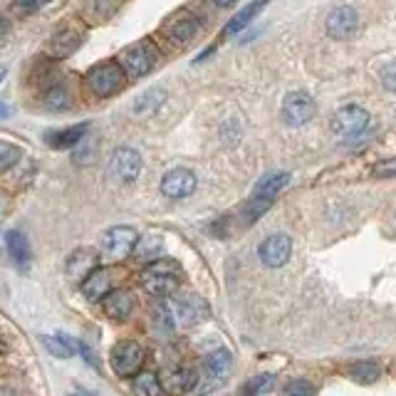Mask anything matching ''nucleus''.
Returning <instances> with one entry per match:
<instances>
[{
  "label": "nucleus",
  "mask_w": 396,
  "mask_h": 396,
  "mask_svg": "<svg viewBox=\"0 0 396 396\" xmlns=\"http://www.w3.org/2000/svg\"><path fill=\"white\" fill-rule=\"evenodd\" d=\"M183 270L176 260L171 258H157V260L146 263L144 272H141V285L149 295L154 297H171L178 292Z\"/></svg>",
  "instance_id": "nucleus-1"
},
{
  "label": "nucleus",
  "mask_w": 396,
  "mask_h": 396,
  "mask_svg": "<svg viewBox=\"0 0 396 396\" xmlns=\"http://www.w3.org/2000/svg\"><path fill=\"white\" fill-rule=\"evenodd\" d=\"M159 62V47L152 40H141L134 42L131 47H126L124 55H121V70H124L129 77H144L149 74Z\"/></svg>",
  "instance_id": "nucleus-2"
},
{
  "label": "nucleus",
  "mask_w": 396,
  "mask_h": 396,
  "mask_svg": "<svg viewBox=\"0 0 396 396\" xmlns=\"http://www.w3.org/2000/svg\"><path fill=\"white\" fill-rule=\"evenodd\" d=\"M124 82H126V74L121 70V65L117 62H102L87 72V87L97 97H112V94L121 92Z\"/></svg>",
  "instance_id": "nucleus-3"
},
{
  "label": "nucleus",
  "mask_w": 396,
  "mask_h": 396,
  "mask_svg": "<svg viewBox=\"0 0 396 396\" xmlns=\"http://www.w3.org/2000/svg\"><path fill=\"white\" fill-rule=\"evenodd\" d=\"M136 240H139V233L131 225H114L102 238V256L110 263H121L134 253Z\"/></svg>",
  "instance_id": "nucleus-4"
},
{
  "label": "nucleus",
  "mask_w": 396,
  "mask_h": 396,
  "mask_svg": "<svg viewBox=\"0 0 396 396\" xmlns=\"http://www.w3.org/2000/svg\"><path fill=\"white\" fill-rule=\"evenodd\" d=\"M110 364L117 376H134L144 367V347L134 339H124L117 342L114 350L110 355Z\"/></svg>",
  "instance_id": "nucleus-5"
},
{
  "label": "nucleus",
  "mask_w": 396,
  "mask_h": 396,
  "mask_svg": "<svg viewBox=\"0 0 396 396\" xmlns=\"http://www.w3.org/2000/svg\"><path fill=\"white\" fill-rule=\"evenodd\" d=\"M367 126H369V112L362 110V107H357V105L337 110L332 117V121H329V129H332L337 136H344V139L359 136L362 131H367Z\"/></svg>",
  "instance_id": "nucleus-6"
},
{
  "label": "nucleus",
  "mask_w": 396,
  "mask_h": 396,
  "mask_svg": "<svg viewBox=\"0 0 396 396\" xmlns=\"http://www.w3.org/2000/svg\"><path fill=\"white\" fill-rule=\"evenodd\" d=\"M230 369H233V355L228 350H216L206 357L204 364V379H201V394H209V391L218 389L225 379H228Z\"/></svg>",
  "instance_id": "nucleus-7"
},
{
  "label": "nucleus",
  "mask_w": 396,
  "mask_h": 396,
  "mask_svg": "<svg viewBox=\"0 0 396 396\" xmlns=\"http://www.w3.org/2000/svg\"><path fill=\"white\" fill-rule=\"evenodd\" d=\"M173 295H176V292H173ZM171 312L181 324L193 327V324L204 322V319L209 317V305L198 295H193V292H183V295H176L171 300Z\"/></svg>",
  "instance_id": "nucleus-8"
},
{
  "label": "nucleus",
  "mask_w": 396,
  "mask_h": 396,
  "mask_svg": "<svg viewBox=\"0 0 396 396\" xmlns=\"http://www.w3.org/2000/svg\"><path fill=\"white\" fill-rule=\"evenodd\" d=\"M317 107H315V99L305 92H290L282 102V119L290 126H303L308 124L315 117Z\"/></svg>",
  "instance_id": "nucleus-9"
},
{
  "label": "nucleus",
  "mask_w": 396,
  "mask_h": 396,
  "mask_svg": "<svg viewBox=\"0 0 396 396\" xmlns=\"http://www.w3.org/2000/svg\"><path fill=\"white\" fill-rule=\"evenodd\" d=\"M159 381H161V391L169 396H183L191 394L198 386V374L191 369V367H169L159 374Z\"/></svg>",
  "instance_id": "nucleus-10"
},
{
  "label": "nucleus",
  "mask_w": 396,
  "mask_h": 396,
  "mask_svg": "<svg viewBox=\"0 0 396 396\" xmlns=\"http://www.w3.org/2000/svg\"><path fill=\"white\" fill-rule=\"evenodd\" d=\"M258 256L265 268H282L292 256V240L285 233H272L258 248Z\"/></svg>",
  "instance_id": "nucleus-11"
},
{
  "label": "nucleus",
  "mask_w": 396,
  "mask_h": 396,
  "mask_svg": "<svg viewBox=\"0 0 396 396\" xmlns=\"http://www.w3.org/2000/svg\"><path fill=\"white\" fill-rule=\"evenodd\" d=\"M357 25H359V15L352 6H339L334 8L332 13L327 15V35L334 37V40H347L357 32Z\"/></svg>",
  "instance_id": "nucleus-12"
},
{
  "label": "nucleus",
  "mask_w": 396,
  "mask_h": 396,
  "mask_svg": "<svg viewBox=\"0 0 396 396\" xmlns=\"http://www.w3.org/2000/svg\"><path fill=\"white\" fill-rule=\"evenodd\" d=\"M110 173L117 178V181H134L136 176L141 173V157L139 152H134V149H129V146H121V149H117L114 154H112L110 159Z\"/></svg>",
  "instance_id": "nucleus-13"
},
{
  "label": "nucleus",
  "mask_w": 396,
  "mask_h": 396,
  "mask_svg": "<svg viewBox=\"0 0 396 396\" xmlns=\"http://www.w3.org/2000/svg\"><path fill=\"white\" fill-rule=\"evenodd\" d=\"M82 40H84V35H82L79 27L65 25V27H60L53 37H50V42H47V55H50V58H58V60L70 58V55L79 50Z\"/></svg>",
  "instance_id": "nucleus-14"
},
{
  "label": "nucleus",
  "mask_w": 396,
  "mask_h": 396,
  "mask_svg": "<svg viewBox=\"0 0 396 396\" xmlns=\"http://www.w3.org/2000/svg\"><path fill=\"white\" fill-rule=\"evenodd\" d=\"M117 272L112 268H94L87 277L82 280V292L87 300L92 303H99V300H105L112 290H114V280H117Z\"/></svg>",
  "instance_id": "nucleus-15"
},
{
  "label": "nucleus",
  "mask_w": 396,
  "mask_h": 396,
  "mask_svg": "<svg viewBox=\"0 0 396 396\" xmlns=\"http://www.w3.org/2000/svg\"><path fill=\"white\" fill-rule=\"evenodd\" d=\"M198 27H201V22L196 15H191L188 11H178L166 20V35L176 45H186L198 35Z\"/></svg>",
  "instance_id": "nucleus-16"
},
{
  "label": "nucleus",
  "mask_w": 396,
  "mask_h": 396,
  "mask_svg": "<svg viewBox=\"0 0 396 396\" xmlns=\"http://www.w3.org/2000/svg\"><path fill=\"white\" fill-rule=\"evenodd\" d=\"M196 191V176L188 169H173L161 178V193L169 198H186Z\"/></svg>",
  "instance_id": "nucleus-17"
},
{
  "label": "nucleus",
  "mask_w": 396,
  "mask_h": 396,
  "mask_svg": "<svg viewBox=\"0 0 396 396\" xmlns=\"http://www.w3.org/2000/svg\"><path fill=\"white\" fill-rule=\"evenodd\" d=\"M102 308H105V315L110 319L124 322V319H129V315L134 312V295H131L129 290H124V287H119V290L114 287V290L102 300Z\"/></svg>",
  "instance_id": "nucleus-18"
},
{
  "label": "nucleus",
  "mask_w": 396,
  "mask_h": 396,
  "mask_svg": "<svg viewBox=\"0 0 396 396\" xmlns=\"http://www.w3.org/2000/svg\"><path fill=\"white\" fill-rule=\"evenodd\" d=\"M97 268V253L89 251V248H82V251H74L67 260V275L70 280L82 282L89 272Z\"/></svg>",
  "instance_id": "nucleus-19"
},
{
  "label": "nucleus",
  "mask_w": 396,
  "mask_h": 396,
  "mask_svg": "<svg viewBox=\"0 0 396 396\" xmlns=\"http://www.w3.org/2000/svg\"><path fill=\"white\" fill-rule=\"evenodd\" d=\"M87 129L89 126H87V121H84V124H74V126H67V129H60V131H47L45 141L53 146V149H74V146L84 139Z\"/></svg>",
  "instance_id": "nucleus-20"
},
{
  "label": "nucleus",
  "mask_w": 396,
  "mask_h": 396,
  "mask_svg": "<svg viewBox=\"0 0 396 396\" xmlns=\"http://www.w3.org/2000/svg\"><path fill=\"white\" fill-rule=\"evenodd\" d=\"M6 243H8V253H11L13 263H15L20 270H27V265H30V260H32V253H30V243H27L25 233H20V230H8Z\"/></svg>",
  "instance_id": "nucleus-21"
},
{
  "label": "nucleus",
  "mask_w": 396,
  "mask_h": 396,
  "mask_svg": "<svg viewBox=\"0 0 396 396\" xmlns=\"http://www.w3.org/2000/svg\"><path fill=\"white\" fill-rule=\"evenodd\" d=\"M166 102V92L161 87H152L146 89L144 94L134 99V114L136 117H152L161 110V105Z\"/></svg>",
  "instance_id": "nucleus-22"
},
{
  "label": "nucleus",
  "mask_w": 396,
  "mask_h": 396,
  "mask_svg": "<svg viewBox=\"0 0 396 396\" xmlns=\"http://www.w3.org/2000/svg\"><path fill=\"white\" fill-rule=\"evenodd\" d=\"M290 183V173L287 171H275L268 173L258 181L256 191H253V198H268V201H275V196L282 191V188Z\"/></svg>",
  "instance_id": "nucleus-23"
},
{
  "label": "nucleus",
  "mask_w": 396,
  "mask_h": 396,
  "mask_svg": "<svg viewBox=\"0 0 396 396\" xmlns=\"http://www.w3.org/2000/svg\"><path fill=\"white\" fill-rule=\"evenodd\" d=\"M42 344H45V350L50 352L53 357L58 359H70V357L77 352L79 342L67 334H55V337H42Z\"/></svg>",
  "instance_id": "nucleus-24"
},
{
  "label": "nucleus",
  "mask_w": 396,
  "mask_h": 396,
  "mask_svg": "<svg viewBox=\"0 0 396 396\" xmlns=\"http://www.w3.org/2000/svg\"><path fill=\"white\" fill-rule=\"evenodd\" d=\"M134 256H136V260H141V263L157 260V258L164 256V240L157 238V235H144V238L136 240Z\"/></svg>",
  "instance_id": "nucleus-25"
},
{
  "label": "nucleus",
  "mask_w": 396,
  "mask_h": 396,
  "mask_svg": "<svg viewBox=\"0 0 396 396\" xmlns=\"http://www.w3.org/2000/svg\"><path fill=\"white\" fill-rule=\"evenodd\" d=\"M131 391H134V396H161L164 394L159 374H154V371H139V374H134Z\"/></svg>",
  "instance_id": "nucleus-26"
},
{
  "label": "nucleus",
  "mask_w": 396,
  "mask_h": 396,
  "mask_svg": "<svg viewBox=\"0 0 396 396\" xmlns=\"http://www.w3.org/2000/svg\"><path fill=\"white\" fill-rule=\"evenodd\" d=\"M265 3H268V0H253L251 6H245L243 11L238 13V15L230 18V22H228V25H225V30H223L225 35H235V32L243 30V27L248 25V22H251L253 18H256L258 13L263 11V8H265Z\"/></svg>",
  "instance_id": "nucleus-27"
},
{
  "label": "nucleus",
  "mask_w": 396,
  "mask_h": 396,
  "mask_svg": "<svg viewBox=\"0 0 396 396\" xmlns=\"http://www.w3.org/2000/svg\"><path fill=\"white\" fill-rule=\"evenodd\" d=\"M45 107L53 112H65L72 107V94L65 84H53V87H47L45 92Z\"/></svg>",
  "instance_id": "nucleus-28"
},
{
  "label": "nucleus",
  "mask_w": 396,
  "mask_h": 396,
  "mask_svg": "<svg viewBox=\"0 0 396 396\" xmlns=\"http://www.w3.org/2000/svg\"><path fill=\"white\" fill-rule=\"evenodd\" d=\"M117 11H119V0H89L87 6V13L94 22L110 20Z\"/></svg>",
  "instance_id": "nucleus-29"
},
{
  "label": "nucleus",
  "mask_w": 396,
  "mask_h": 396,
  "mask_svg": "<svg viewBox=\"0 0 396 396\" xmlns=\"http://www.w3.org/2000/svg\"><path fill=\"white\" fill-rule=\"evenodd\" d=\"M379 374H381V369L376 362H357L350 369V376L357 384H374V381L379 379Z\"/></svg>",
  "instance_id": "nucleus-30"
},
{
  "label": "nucleus",
  "mask_w": 396,
  "mask_h": 396,
  "mask_svg": "<svg viewBox=\"0 0 396 396\" xmlns=\"http://www.w3.org/2000/svg\"><path fill=\"white\" fill-rule=\"evenodd\" d=\"M272 386H275V376L272 374H258V376H253V379L245 381L243 394L245 396H260V394L272 391Z\"/></svg>",
  "instance_id": "nucleus-31"
},
{
  "label": "nucleus",
  "mask_w": 396,
  "mask_h": 396,
  "mask_svg": "<svg viewBox=\"0 0 396 396\" xmlns=\"http://www.w3.org/2000/svg\"><path fill=\"white\" fill-rule=\"evenodd\" d=\"M20 157H22L20 146L13 144V141H3V139H0V173L15 166V164L20 161Z\"/></svg>",
  "instance_id": "nucleus-32"
},
{
  "label": "nucleus",
  "mask_w": 396,
  "mask_h": 396,
  "mask_svg": "<svg viewBox=\"0 0 396 396\" xmlns=\"http://www.w3.org/2000/svg\"><path fill=\"white\" fill-rule=\"evenodd\" d=\"M272 206V201H268V198H253L251 196V201L245 204V211H243V218H245V223L251 225V223H256L258 218H260L263 213H265L268 209Z\"/></svg>",
  "instance_id": "nucleus-33"
},
{
  "label": "nucleus",
  "mask_w": 396,
  "mask_h": 396,
  "mask_svg": "<svg viewBox=\"0 0 396 396\" xmlns=\"http://www.w3.org/2000/svg\"><path fill=\"white\" fill-rule=\"evenodd\" d=\"M154 324L159 327V332H171L173 329V312L171 308H166V305H157L154 308Z\"/></svg>",
  "instance_id": "nucleus-34"
},
{
  "label": "nucleus",
  "mask_w": 396,
  "mask_h": 396,
  "mask_svg": "<svg viewBox=\"0 0 396 396\" xmlns=\"http://www.w3.org/2000/svg\"><path fill=\"white\" fill-rule=\"evenodd\" d=\"M285 396H315V386L308 379H295L285 386Z\"/></svg>",
  "instance_id": "nucleus-35"
},
{
  "label": "nucleus",
  "mask_w": 396,
  "mask_h": 396,
  "mask_svg": "<svg viewBox=\"0 0 396 396\" xmlns=\"http://www.w3.org/2000/svg\"><path fill=\"white\" fill-rule=\"evenodd\" d=\"M381 84H384L389 92H396V62L384 67V72H381Z\"/></svg>",
  "instance_id": "nucleus-36"
},
{
  "label": "nucleus",
  "mask_w": 396,
  "mask_h": 396,
  "mask_svg": "<svg viewBox=\"0 0 396 396\" xmlns=\"http://www.w3.org/2000/svg\"><path fill=\"white\" fill-rule=\"evenodd\" d=\"M376 176L381 178H389V176H396V161H381L379 166L374 169Z\"/></svg>",
  "instance_id": "nucleus-37"
},
{
  "label": "nucleus",
  "mask_w": 396,
  "mask_h": 396,
  "mask_svg": "<svg viewBox=\"0 0 396 396\" xmlns=\"http://www.w3.org/2000/svg\"><path fill=\"white\" fill-rule=\"evenodd\" d=\"M13 114V110L6 105V102H0V119H8V117Z\"/></svg>",
  "instance_id": "nucleus-38"
},
{
  "label": "nucleus",
  "mask_w": 396,
  "mask_h": 396,
  "mask_svg": "<svg viewBox=\"0 0 396 396\" xmlns=\"http://www.w3.org/2000/svg\"><path fill=\"white\" fill-rule=\"evenodd\" d=\"M8 213V198L0 196V220H3V216Z\"/></svg>",
  "instance_id": "nucleus-39"
},
{
  "label": "nucleus",
  "mask_w": 396,
  "mask_h": 396,
  "mask_svg": "<svg viewBox=\"0 0 396 396\" xmlns=\"http://www.w3.org/2000/svg\"><path fill=\"white\" fill-rule=\"evenodd\" d=\"M6 32H8V20H6L3 15H0V37L6 35Z\"/></svg>",
  "instance_id": "nucleus-40"
},
{
  "label": "nucleus",
  "mask_w": 396,
  "mask_h": 396,
  "mask_svg": "<svg viewBox=\"0 0 396 396\" xmlns=\"http://www.w3.org/2000/svg\"><path fill=\"white\" fill-rule=\"evenodd\" d=\"M213 3H216L218 8H230V6L235 3V0H213Z\"/></svg>",
  "instance_id": "nucleus-41"
},
{
  "label": "nucleus",
  "mask_w": 396,
  "mask_h": 396,
  "mask_svg": "<svg viewBox=\"0 0 396 396\" xmlns=\"http://www.w3.org/2000/svg\"><path fill=\"white\" fill-rule=\"evenodd\" d=\"M0 396H15V391H13V389H0Z\"/></svg>",
  "instance_id": "nucleus-42"
},
{
  "label": "nucleus",
  "mask_w": 396,
  "mask_h": 396,
  "mask_svg": "<svg viewBox=\"0 0 396 396\" xmlns=\"http://www.w3.org/2000/svg\"><path fill=\"white\" fill-rule=\"evenodd\" d=\"M3 77H6V67H0V82H3Z\"/></svg>",
  "instance_id": "nucleus-43"
},
{
  "label": "nucleus",
  "mask_w": 396,
  "mask_h": 396,
  "mask_svg": "<svg viewBox=\"0 0 396 396\" xmlns=\"http://www.w3.org/2000/svg\"><path fill=\"white\" fill-rule=\"evenodd\" d=\"M0 355H3V342H0Z\"/></svg>",
  "instance_id": "nucleus-44"
}]
</instances>
